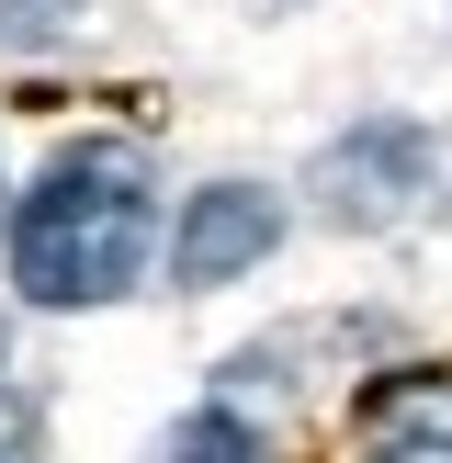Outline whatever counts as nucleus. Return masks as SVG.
<instances>
[{"label":"nucleus","mask_w":452,"mask_h":463,"mask_svg":"<svg viewBox=\"0 0 452 463\" xmlns=\"http://www.w3.org/2000/svg\"><path fill=\"white\" fill-rule=\"evenodd\" d=\"M0 238H12V294H23V306L90 317V306H113V294L147 283L158 181H147V158H136V147L80 136V147H57V158L12 193Z\"/></svg>","instance_id":"nucleus-1"},{"label":"nucleus","mask_w":452,"mask_h":463,"mask_svg":"<svg viewBox=\"0 0 452 463\" xmlns=\"http://www.w3.org/2000/svg\"><path fill=\"white\" fill-rule=\"evenodd\" d=\"M306 193H316V215L351 226V238L407 226V215L429 203V136L407 125V113H362V125H339L328 147H316Z\"/></svg>","instance_id":"nucleus-2"},{"label":"nucleus","mask_w":452,"mask_h":463,"mask_svg":"<svg viewBox=\"0 0 452 463\" xmlns=\"http://www.w3.org/2000/svg\"><path fill=\"white\" fill-rule=\"evenodd\" d=\"M271 249H283V193L271 181H203L170 238V271H181V294H215V283H249Z\"/></svg>","instance_id":"nucleus-3"},{"label":"nucleus","mask_w":452,"mask_h":463,"mask_svg":"<svg viewBox=\"0 0 452 463\" xmlns=\"http://www.w3.org/2000/svg\"><path fill=\"white\" fill-rule=\"evenodd\" d=\"M362 463H452V373L441 362H384L351 407Z\"/></svg>","instance_id":"nucleus-4"},{"label":"nucleus","mask_w":452,"mask_h":463,"mask_svg":"<svg viewBox=\"0 0 452 463\" xmlns=\"http://www.w3.org/2000/svg\"><path fill=\"white\" fill-rule=\"evenodd\" d=\"M147 463H271V441H260V419H249L238 396H203V407H181V419L158 430Z\"/></svg>","instance_id":"nucleus-5"},{"label":"nucleus","mask_w":452,"mask_h":463,"mask_svg":"<svg viewBox=\"0 0 452 463\" xmlns=\"http://www.w3.org/2000/svg\"><path fill=\"white\" fill-rule=\"evenodd\" d=\"M90 23V0H0V45L12 57H45V45H68Z\"/></svg>","instance_id":"nucleus-6"},{"label":"nucleus","mask_w":452,"mask_h":463,"mask_svg":"<svg viewBox=\"0 0 452 463\" xmlns=\"http://www.w3.org/2000/svg\"><path fill=\"white\" fill-rule=\"evenodd\" d=\"M0 407H12V317H0Z\"/></svg>","instance_id":"nucleus-7"},{"label":"nucleus","mask_w":452,"mask_h":463,"mask_svg":"<svg viewBox=\"0 0 452 463\" xmlns=\"http://www.w3.org/2000/svg\"><path fill=\"white\" fill-rule=\"evenodd\" d=\"M0 215H12V193H0Z\"/></svg>","instance_id":"nucleus-8"}]
</instances>
